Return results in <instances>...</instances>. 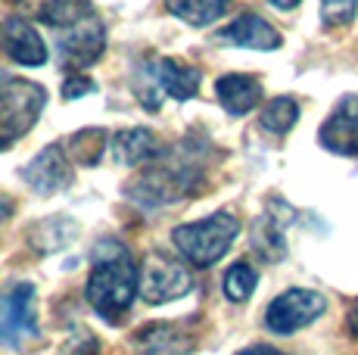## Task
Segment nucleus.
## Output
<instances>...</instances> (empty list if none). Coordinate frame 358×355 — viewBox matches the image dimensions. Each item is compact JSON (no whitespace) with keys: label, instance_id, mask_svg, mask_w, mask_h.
I'll list each match as a JSON object with an SVG mask.
<instances>
[{"label":"nucleus","instance_id":"2","mask_svg":"<svg viewBox=\"0 0 358 355\" xmlns=\"http://www.w3.org/2000/svg\"><path fill=\"white\" fill-rule=\"evenodd\" d=\"M237 234H240L237 218L231 212H215V215L203 218V222L175 228L171 240H175L178 252H181L190 265L209 268V265H215L218 259L231 249V243L237 240Z\"/></svg>","mask_w":358,"mask_h":355},{"label":"nucleus","instance_id":"23","mask_svg":"<svg viewBox=\"0 0 358 355\" xmlns=\"http://www.w3.org/2000/svg\"><path fill=\"white\" fill-rule=\"evenodd\" d=\"M6 215H10V200H6V196H0V222H3Z\"/></svg>","mask_w":358,"mask_h":355},{"label":"nucleus","instance_id":"13","mask_svg":"<svg viewBox=\"0 0 358 355\" xmlns=\"http://www.w3.org/2000/svg\"><path fill=\"white\" fill-rule=\"evenodd\" d=\"M113 159L122 166H141V162L159 159V140L147 128H125L113 138Z\"/></svg>","mask_w":358,"mask_h":355},{"label":"nucleus","instance_id":"5","mask_svg":"<svg viewBox=\"0 0 358 355\" xmlns=\"http://www.w3.org/2000/svg\"><path fill=\"white\" fill-rule=\"evenodd\" d=\"M38 337V312H34V287L13 284L0 293V343L22 346Z\"/></svg>","mask_w":358,"mask_h":355},{"label":"nucleus","instance_id":"6","mask_svg":"<svg viewBox=\"0 0 358 355\" xmlns=\"http://www.w3.org/2000/svg\"><path fill=\"white\" fill-rule=\"evenodd\" d=\"M194 290V277L184 265H178L175 259H165L159 252L143 262V271H141V296L143 303L150 305H162V303H171V299H181Z\"/></svg>","mask_w":358,"mask_h":355},{"label":"nucleus","instance_id":"9","mask_svg":"<svg viewBox=\"0 0 358 355\" xmlns=\"http://www.w3.org/2000/svg\"><path fill=\"white\" fill-rule=\"evenodd\" d=\"M321 143L330 153L358 156V97L340 100V106L330 113L321 128Z\"/></svg>","mask_w":358,"mask_h":355},{"label":"nucleus","instance_id":"21","mask_svg":"<svg viewBox=\"0 0 358 355\" xmlns=\"http://www.w3.org/2000/svg\"><path fill=\"white\" fill-rule=\"evenodd\" d=\"M271 6H278V10H293V6H299V0H268Z\"/></svg>","mask_w":358,"mask_h":355},{"label":"nucleus","instance_id":"7","mask_svg":"<svg viewBox=\"0 0 358 355\" xmlns=\"http://www.w3.org/2000/svg\"><path fill=\"white\" fill-rule=\"evenodd\" d=\"M327 303L321 293L315 290H287L268 305L265 324L271 333H293L302 331L306 324H312L318 315H324Z\"/></svg>","mask_w":358,"mask_h":355},{"label":"nucleus","instance_id":"22","mask_svg":"<svg viewBox=\"0 0 358 355\" xmlns=\"http://www.w3.org/2000/svg\"><path fill=\"white\" fill-rule=\"evenodd\" d=\"M349 327H352V333L358 337V305H355L352 312H349Z\"/></svg>","mask_w":358,"mask_h":355},{"label":"nucleus","instance_id":"10","mask_svg":"<svg viewBox=\"0 0 358 355\" xmlns=\"http://www.w3.org/2000/svg\"><path fill=\"white\" fill-rule=\"evenodd\" d=\"M218 38L237 47H250V50H274V47H280V35L274 31V25H268L256 13H246V16L234 19Z\"/></svg>","mask_w":358,"mask_h":355},{"label":"nucleus","instance_id":"17","mask_svg":"<svg viewBox=\"0 0 358 355\" xmlns=\"http://www.w3.org/2000/svg\"><path fill=\"white\" fill-rule=\"evenodd\" d=\"M259 284V275L256 268H252L250 262H237L228 268V275H224V296L231 299V303H246V299L252 296V290H256Z\"/></svg>","mask_w":358,"mask_h":355},{"label":"nucleus","instance_id":"3","mask_svg":"<svg viewBox=\"0 0 358 355\" xmlns=\"http://www.w3.org/2000/svg\"><path fill=\"white\" fill-rule=\"evenodd\" d=\"M47 91L34 81L0 75V150L19 140L44 113Z\"/></svg>","mask_w":358,"mask_h":355},{"label":"nucleus","instance_id":"16","mask_svg":"<svg viewBox=\"0 0 358 355\" xmlns=\"http://www.w3.org/2000/svg\"><path fill=\"white\" fill-rule=\"evenodd\" d=\"M296 119H299V103L290 97H278L262 109L259 125L265 128L268 134H287L296 125Z\"/></svg>","mask_w":358,"mask_h":355},{"label":"nucleus","instance_id":"8","mask_svg":"<svg viewBox=\"0 0 358 355\" xmlns=\"http://www.w3.org/2000/svg\"><path fill=\"white\" fill-rule=\"evenodd\" d=\"M0 47L16 59L19 66H44L47 63V44L38 35V29H31L25 19L10 16L0 25Z\"/></svg>","mask_w":358,"mask_h":355},{"label":"nucleus","instance_id":"1","mask_svg":"<svg viewBox=\"0 0 358 355\" xmlns=\"http://www.w3.org/2000/svg\"><path fill=\"white\" fill-rule=\"evenodd\" d=\"M141 293V271L125 247L115 240H103L94 252V268L87 277V303L100 318L115 321L131 309Z\"/></svg>","mask_w":358,"mask_h":355},{"label":"nucleus","instance_id":"20","mask_svg":"<svg viewBox=\"0 0 358 355\" xmlns=\"http://www.w3.org/2000/svg\"><path fill=\"white\" fill-rule=\"evenodd\" d=\"M237 355H287V352L274 349V346H250V349H243V352H237Z\"/></svg>","mask_w":358,"mask_h":355},{"label":"nucleus","instance_id":"12","mask_svg":"<svg viewBox=\"0 0 358 355\" xmlns=\"http://www.w3.org/2000/svg\"><path fill=\"white\" fill-rule=\"evenodd\" d=\"M22 175L29 181V187H34L38 194H53V190H59L69 181V162L57 147H50L34 162H29Z\"/></svg>","mask_w":358,"mask_h":355},{"label":"nucleus","instance_id":"24","mask_svg":"<svg viewBox=\"0 0 358 355\" xmlns=\"http://www.w3.org/2000/svg\"><path fill=\"white\" fill-rule=\"evenodd\" d=\"M63 355H94L91 349H69V352H63Z\"/></svg>","mask_w":358,"mask_h":355},{"label":"nucleus","instance_id":"15","mask_svg":"<svg viewBox=\"0 0 358 355\" xmlns=\"http://www.w3.org/2000/svg\"><path fill=\"white\" fill-rule=\"evenodd\" d=\"M165 3L169 13H175L187 25H212L228 10V0H165Z\"/></svg>","mask_w":358,"mask_h":355},{"label":"nucleus","instance_id":"18","mask_svg":"<svg viewBox=\"0 0 358 355\" xmlns=\"http://www.w3.org/2000/svg\"><path fill=\"white\" fill-rule=\"evenodd\" d=\"M355 3L358 0H324L321 6V16H324L327 25H343L355 16Z\"/></svg>","mask_w":358,"mask_h":355},{"label":"nucleus","instance_id":"11","mask_svg":"<svg viewBox=\"0 0 358 355\" xmlns=\"http://www.w3.org/2000/svg\"><path fill=\"white\" fill-rule=\"evenodd\" d=\"M215 97L231 115H243L262 100V85L252 75H224L215 81Z\"/></svg>","mask_w":358,"mask_h":355},{"label":"nucleus","instance_id":"4","mask_svg":"<svg viewBox=\"0 0 358 355\" xmlns=\"http://www.w3.org/2000/svg\"><path fill=\"white\" fill-rule=\"evenodd\" d=\"M143 87L141 100H147V106H159L162 97L171 100H190L199 91V72L190 66H181L178 59H156L143 69Z\"/></svg>","mask_w":358,"mask_h":355},{"label":"nucleus","instance_id":"14","mask_svg":"<svg viewBox=\"0 0 358 355\" xmlns=\"http://www.w3.org/2000/svg\"><path fill=\"white\" fill-rule=\"evenodd\" d=\"M137 346L141 355H184L190 340L171 324H153L150 331L137 333Z\"/></svg>","mask_w":358,"mask_h":355},{"label":"nucleus","instance_id":"19","mask_svg":"<svg viewBox=\"0 0 358 355\" xmlns=\"http://www.w3.org/2000/svg\"><path fill=\"white\" fill-rule=\"evenodd\" d=\"M87 91H94V81H78V78H72V81H66L63 97H66V100H75V97H81V94H87Z\"/></svg>","mask_w":358,"mask_h":355}]
</instances>
